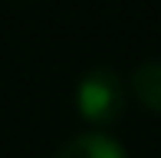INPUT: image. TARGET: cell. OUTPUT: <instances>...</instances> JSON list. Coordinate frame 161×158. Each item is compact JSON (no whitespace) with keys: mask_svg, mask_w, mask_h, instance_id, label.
<instances>
[{"mask_svg":"<svg viewBox=\"0 0 161 158\" xmlns=\"http://www.w3.org/2000/svg\"><path fill=\"white\" fill-rule=\"evenodd\" d=\"M135 99L151 112H161V63H145L131 76Z\"/></svg>","mask_w":161,"mask_h":158,"instance_id":"obj_3","label":"cell"},{"mask_svg":"<svg viewBox=\"0 0 161 158\" xmlns=\"http://www.w3.org/2000/svg\"><path fill=\"white\" fill-rule=\"evenodd\" d=\"M76 102H79V112L89 122L108 125V122H115L122 116V109H125V89H122V82H119L115 73L92 69V73L79 82Z\"/></svg>","mask_w":161,"mask_h":158,"instance_id":"obj_1","label":"cell"},{"mask_svg":"<svg viewBox=\"0 0 161 158\" xmlns=\"http://www.w3.org/2000/svg\"><path fill=\"white\" fill-rule=\"evenodd\" d=\"M53 158H125V152H122V145L112 142L108 135L86 132V135L69 138Z\"/></svg>","mask_w":161,"mask_h":158,"instance_id":"obj_2","label":"cell"}]
</instances>
